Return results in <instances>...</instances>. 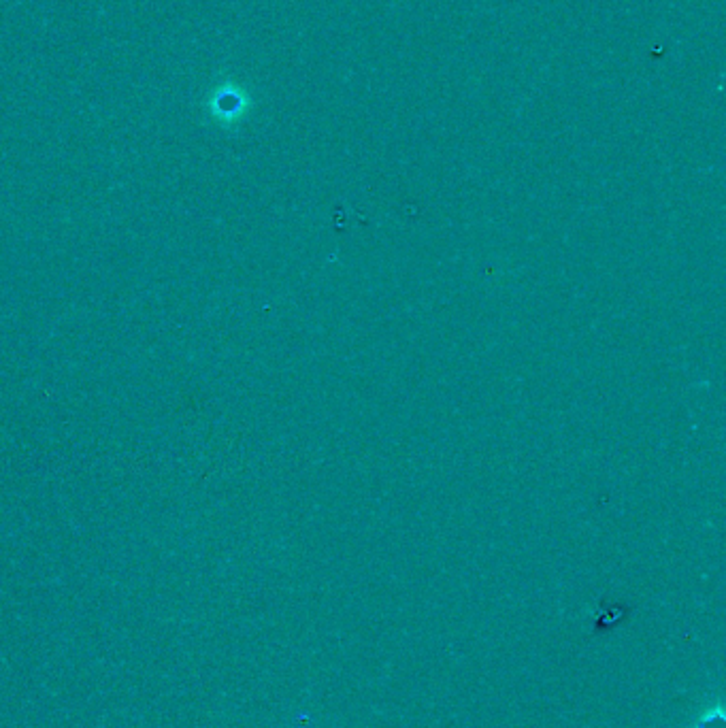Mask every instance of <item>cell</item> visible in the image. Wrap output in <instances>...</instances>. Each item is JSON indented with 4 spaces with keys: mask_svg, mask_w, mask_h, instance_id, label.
Masks as SVG:
<instances>
[]
</instances>
